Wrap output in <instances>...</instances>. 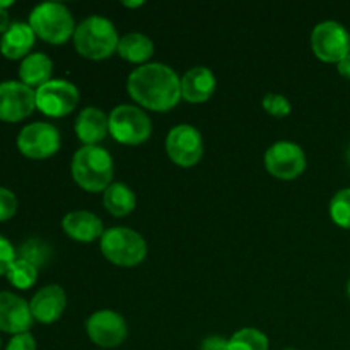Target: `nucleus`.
<instances>
[{
	"mask_svg": "<svg viewBox=\"0 0 350 350\" xmlns=\"http://www.w3.org/2000/svg\"><path fill=\"white\" fill-rule=\"evenodd\" d=\"M126 91L140 108L170 111L181 99V77L170 65L149 62L130 72Z\"/></svg>",
	"mask_w": 350,
	"mask_h": 350,
	"instance_id": "obj_1",
	"label": "nucleus"
},
{
	"mask_svg": "<svg viewBox=\"0 0 350 350\" xmlns=\"http://www.w3.org/2000/svg\"><path fill=\"white\" fill-rule=\"evenodd\" d=\"M70 171L74 181L82 190L98 193L111 185L115 166L111 154L101 146H84L72 157Z\"/></svg>",
	"mask_w": 350,
	"mask_h": 350,
	"instance_id": "obj_2",
	"label": "nucleus"
},
{
	"mask_svg": "<svg viewBox=\"0 0 350 350\" xmlns=\"http://www.w3.org/2000/svg\"><path fill=\"white\" fill-rule=\"evenodd\" d=\"M74 46L81 57L88 60H105L118 48V31L115 24L103 16H89L77 24L74 33Z\"/></svg>",
	"mask_w": 350,
	"mask_h": 350,
	"instance_id": "obj_3",
	"label": "nucleus"
},
{
	"mask_svg": "<svg viewBox=\"0 0 350 350\" xmlns=\"http://www.w3.org/2000/svg\"><path fill=\"white\" fill-rule=\"evenodd\" d=\"M34 34L50 44H64L75 33V21L67 5L60 2L38 3L29 14Z\"/></svg>",
	"mask_w": 350,
	"mask_h": 350,
	"instance_id": "obj_4",
	"label": "nucleus"
},
{
	"mask_svg": "<svg viewBox=\"0 0 350 350\" xmlns=\"http://www.w3.org/2000/svg\"><path fill=\"white\" fill-rule=\"evenodd\" d=\"M99 248L103 256L113 265L118 267H137L146 260L147 243L142 234L130 228L116 226L106 229L105 234L99 239Z\"/></svg>",
	"mask_w": 350,
	"mask_h": 350,
	"instance_id": "obj_5",
	"label": "nucleus"
},
{
	"mask_svg": "<svg viewBox=\"0 0 350 350\" xmlns=\"http://www.w3.org/2000/svg\"><path fill=\"white\" fill-rule=\"evenodd\" d=\"M109 135L123 146H140L152 133L149 115L137 105H118L109 113Z\"/></svg>",
	"mask_w": 350,
	"mask_h": 350,
	"instance_id": "obj_6",
	"label": "nucleus"
},
{
	"mask_svg": "<svg viewBox=\"0 0 350 350\" xmlns=\"http://www.w3.org/2000/svg\"><path fill=\"white\" fill-rule=\"evenodd\" d=\"M311 50L318 60L337 65L350 55V33L337 21H321L311 31Z\"/></svg>",
	"mask_w": 350,
	"mask_h": 350,
	"instance_id": "obj_7",
	"label": "nucleus"
},
{
	"mask_svg": "<svg viewBox=\"0 0 350 350\" xmlns=\"http://www.w3.org/2000/svg\"><path fill=\"white\" fill-rule=\"evenodd\" d=\"M263 163H265L267 171L273 178L282 181H293L299 178L306 170V154H304L303 147L297 146L296 142L280 140L267 149Z\"/></svg>",
	"mask_w": 350,
	"mask_h": 350,
	"instance_id": "obj_8",
	"label": "nucleus"
},
{
	"mask_svg": "<svg viewBox=\"0 0 350 350\" xmlns=\"http://www.w3.org/2000/svg\"><path fill=\"white\" fill-rule=\"evenodd\" d=\"M60 146V132L46 122L29 123L17 135V149L29 159H48L58 152Z\"/></svg>",
	"mask_w": 350,
	"mask_h": 350,
	"instance_id": "obj_9",
	"label": "nucleus"
},
{
	"mask_svg": "<svg viewBox=\"0 0 350 350\" xmlns=\"http://www.w3.org/2000/svg\"><path fill=\"white\" fill-rule=\"evenodd\" d=\"M77 85L65 79H51L36 89V108L51 118H62L74 111L79 105Z\"/></svg>",
	"mask_w": 350,
	"mask_h": 350,
	"instance_id": "obj_10",
	"label": "nucleus"
},
{
	"mask_svg": "<svg viewBox=\"0 0 350 350\" xmlns=\"http://www.w3.org/2000/svg\"><path fill=\"white\" fill-rule=\"evenodd\" d=\"M166 152L180 167H193L204 157V139L193 125L173 126L166 137Z\"/></svg>",
	"mask_w": 350,
	"mask_h": 350,
	"instance_id": "obj_11",
	"label": "nucleus"
},
{
	"mask_svg": "<svg viewBox=\"0 0 350 350\" xmlns=\"http://www.w3.org/2000/svg\"><path fill=\"white\" fill-rule=\"evenodd\" d=\"M89 340L103 349H115L125 342L129 335L125 318L113 310H99L85 321Z\"/></svg>",
	"mask_w": 350,
	"mask_h": 350,
	"instance_id": "obj_12",
	"label": "nucleus"
},
{
	"mask_svg": "<svg viewBox=\"0 0 350 350\" xmlns=\"http://www.w3.org/2000/svg\"><path fill=\"white\" fill-rule=\"evenodd\" d=\"M36 109V91L21 81L0 82V120L16 123Z\"/></svg>",
	"mask_w": 350,
	"mask_h": 350,
	"instance_id": "obj_13",
	"label": "nucleus"
},
{
	"mask_svg": "<svg viewBox=\"0 0 350 350\" xmlns=\"http://www.w3.org/2000/svg\"><path fill=\"white\" fill-rule=\"evenodd\" d=\"M33 313L29 303L14 293H0V332L17 335L26 334L33 327Z\"/></svg>",
	"mask_w": 350,
	"mask_h": 350,
	"instance_id": "obj_14",
	"label": "nucleus"
},
{
	"mask_svg": "<svg viewBox=\"0 0 350 350\" xmlns=\"http://www.w3.org/2000/svg\"><path fill=\"white\" fill-rule=\"evenodd\" d=\"M31 313L36 321L43 325L55 323L60 320L64 314L65 308H67V294L57 284H50L38 291L29 301Z\"/></svg>",
	"mask_w": 350,
	"mask_h": 350,
	"instance_id": "obj_15",
	"label": "nucleus"
},
{
	"mask_svg": "<svg viewBox=\"0 0 350 350\" xmlns=\"http://www.w3.org/2000/svg\"><path fill=\"white\" fill-rule=\"evenodd\" d=\"M217 88V79L208 67L198 65L190 68L181 77V99L193 105L208 101Z\"/></svg>",
	"mask_w": 350,
	"mask_h": 350,
	"instance_id": "obj_16",
	"label": "nucleus"
},
{
	"mask_svg": "<svg viewBox=\"0 0 350 350\" xmlns=\"http://www.w3.org/2000/svg\"><path fill=\"white\" fill-rule=\"evenodd\" d=\"M62 229L68 238L79 243H92L96 239H101V236L105 234L103 221L89 211L68 212L62 219Z\"/></svg>",
	"mask_w": 350,
	"mask_h": 350,
	"instance_id": "obj_17",
	"label": "nucleus"
},
{
	"mask_svg": "<svg viewBox=\"0 0 350 350\" xmlns=\"http://www.w3.org/2000/svg\"><path fill=\"white\" fill-rule=\"evenodd\" d=\"M74 129L84 146H98L109 133V116L96 106H88L77 115Z\"/></svg>",
	"mask_w": 350,
	"mask_h": 350,
	"instance_id": "obj_18",
	"label": "nucleus"
},
{
	"mask_svg": "<svg viewBox=\"0 0 350 350\" xmlns=\"http://www.w3.org/2000/svg\"><path fill=\"white\" fill-rule=\"evenodd\" d=\"M34 40H36V34L29 23H12L9 29L2 34L0 53L9 60L26 58L31 48L34 46Z\"/></svg>",
	"mask_w": 350,
	"mask_h": 350,
	"instance_id": "obj_19",
	"label": "nucleus"
},
{
	"mask_svg": "<svg viewBox=\"0 0 350 350\" xmlns=\"http://www.w3.org/2000/svg\"><path fill=\"white\" fill-rule=\"evenodd\" d=\"M53 74V62L48 55L36 51L29 53L26 58H23L19 65V79L23 84H26L31 89H40L46 82L51 81Z\"/></svg>",
	"mask_w": 350,
	"mask_h": 350,
	"instance_id": "obj_20",
	"label": "nucleus"
},
{
	"mask_svg": "<svg viewBox=\"0 0 350 350\" xmlns=\"http://www.w3.org/2000/svg\"><path fill=\"white\" fill-rule=\"evenodd\" d=\"M154 43L144 33H126L120 38L116 53L130 64L146 65L154 55Z\"/></svg>",
	"mask_w": 350,
	"mask_h": 350,
	"instance_id": "obj_21",
	"label": "nucleus"
},
{
	"mask_svg": "<svg viewBox=\"0 0 350 350\" xmlns=\"http://www.w3.org/2000/svg\"><path fill=\"white\" fill-rule=\"evenodd\" d=\"M103 205L115 217H125L135 208L137 197L125 183H111L103 191Z\"/></svg>",
	"mask_w": 350,
	"mask_h": 350,
	"instance_id": "obj_22",
	"label": "nucleus"
},
{
	"mask_svg": "<svg viewBox=\"0 0 350 350\" xmlns=\"http://www.w3.org/2000/svg\"><path fill=\"white\" fill-rule=\"evenodd\" d=\"M53 248L48 241L41 238H29L17 250V258L26 260L27 263L36 267L38 270L44 269L53 260Z\"/></svg>",
	"mask_w": 350,
	"mask_h": 350,
	"instance_id": "obj_23",
	"label": "nucleus"
},
{
	"mask_svg": "<svg viewBox=\"0 0 350 350\" xmlns=\"http://www.w3.org/2000/svg\"><path fill=\"white\" fill-rule=\"evenodd\" d=\"M229 350H269V337L258 328H241L229 338Z\"/></svg>",
	"mask_w": 350,
	"mask_h": 350,
	"instance_id": "obj_24",
	"label": "nucleus"
},
{
	"mask_svg": "<svg viewBox=\"0 0 350 350\" xmlns=\"http://www.w3.org/2000/svg\"><path fill=\"white\" fill-rule=\"evenodd\" d=\"M5 277L14 287H17V289L21 291H26L36 284L38 269L34 265H31V263H27L26 260L17 258L16 262L10 265V269L7 270Z\"/></svg>",
	"mask_w": 350,
	"mask_h": 350,
	"instance_id": "obj_25",
	"label": "nucleus"
},
{
	"mask_svg": "<svg viewBox=\"0 0 350 350\" xmlns=\"http://www.w3.org/2000/svg\"><path fill=\"white\" fill-rule=\"evenodd\" d=\"M330 217L338 228L350 229V187L334 195L330 200Z\"/></svg>",
	"mask_w": 350,
	"mask_h": 350,
	"instance_id": "obj_26",
	"label": "nucleus"
},
{
	"mask_svg": "<svg viewBox=\"0 0 350 350\" xmlns=\"http://www.w3.org/2000/svg\"><path fill=\"white\" fill-rule=\"evenodd\" d=\"M262 106L269 115L275 116V118H284V116L289 115L291 109H293L289 99H287L286 96L279 94V92H269V94L263 96Z\"/></svg>",
	"mask_w": 350,
	"mask_h": 350,
	"instance_id": "obj_27",
	"label": "nucleus"
},
{
	"mask_svg": "<svg viewBox=\"0 0 350 350\" xmlns=\"http://www.w3.org/2000/svg\"><path fill=\"white\" fill-rule=\"evenodd\" d=\"M17 212V197L9 188L0 187V222L12 219Z\"/></svg>",
	"mask_w": 350,
	"mask_h": 350,
	"instance_id": "obj_28",
	"label": "nucleus"
},
{
	"mask_svg": "<svg viewBox=\"0 0 350 350\" xmlns=\"http://www.w3.org/2000/svg\"><path fill=\"white\" fill-rule=\"evenodd\" d=\"M17 260V250L14 248L12 243L0 234V275H5L7 270L10 269L14 262Z\"/></svg>",
	"mask_w": 350,
	"mask_h": 350,
	"instance_id": "obj_29",
	"label": "nucleus"
},
{
	"mask_svg": "<svg viewBox=\"0 0 350 350\" xmlns=\"http://www.w3.org/2000/svg\"><path fill=\"white\" fill-rule=\"evenodd\" d=\"M5 350H36V340H34V337L29 332L12 335Z\"/></svg>",
	"mask_w": 350,
	"mask_h": 350,
	"instance_id": "obj_30",
	"label": "nucleus"
},
{
	"mask_svg": "<svg viewBox=\"0 0 350 350\" xmlns=\"http://www.w3.org/2000/svg\"><path fill=\"white\" fill-rule=\"evenodd\" d=\"M200 350H229V340L221 335H212L202 342Z\"/></svg>",
	"mask_w": 350,
	"mask_h": 350,
	"instance_id": "obj_31",
	"label": "nucleus"
},
{
	"mask_svg": "<svg viewBox=\"0 0 350 350\" xmlns=\"http://www.w3.org/2000/svg\"><path fill=\"white\" fill-rule=\"evenodd\" d=\"M337 70H338V74L342 75V77L349 79V81H350V55H347V57L342 58V60L338 62Z\"/></svg>",
	"mask_w": 350,
	"mask_h": 350,
	"instance_id": "obj_32",
	"label": "nucleus"
},
{
	"mask_svg": "<svg viewBox=\"0 0 350 350\" xmlns=\"http://www.w3.org/2000/svg\"><path fill=\"white\" fill-rule=\"evenodd\" d=\"M10 24H12V23H10L9 12H7V10L0 9V34L5 33V31L10 27Z\"/></svg>",
	"mask_w": 350,
	"mask_h": 350,
	"instance_id": "obj_33",
	"label": "nucleus"
},
{
	"mask_svg": "<svg viewBox=\"0 0 350 350\" xmlns=\"http://www.w3.org/2000/svg\"><path fill=\"white\" fill-rule=\"evenodd\" d=\"M12 5H14V0H0V9L2 10H7Z\"/></svg>",
	"mask_w": 350,
	"mask_h": 350,
	"instance_id": "obj_34",
	"label": "nucleus"
},
{
	"mask_svg": "<svg viewBox=\"0 0 350 350\" xmlns=\"http://www.w3.org/2000/svg\"><path fill=\"white\" fill-rule=\"evenodd\" d=\"M123 5H125V7H132V9H137V7L144 5V2H142V0H139V2H123Z\"/></svg>",
	"mask_w": 350,
	"mask_h": 350,
	"instance_id": "obj_35",
	"label": "nucleus"
},
{
	"mask_svg": "<svg viewBox=\"0 0 350 350\" xmlns=\"http://www.w3.org/2000/svg\"><path fill=\"white\" fill-rule=\"evenodd\" d=\"M347 294H349V297H350V277H349V282H347Z\"/></svg>",
	"mask_w": 350,
	"mask_h": 350,
	"instance_id": "obj_36",
	"label": "nucleus"
},
{
	"mask_svg": "<svg viewBox=\"0 0 350 350\" xmlns=\"http://www.w3.org/2000/svg\"><path fill=\"white\" fill-rule=\"evenodd\" d=\"M0 349H2V338H0Z\"/></svg>",
	"mask_w": 350,
	"mask_h": 350,
	"instance_id": "obj_37",
	"label": "nucleus"
},
{
	"mask_svg": "<svg viewBox=\"0 0 350 350\" xmlns=\"http://www.w3.org/2000/svg\"><path fill=\"white\" fill-rule=\"evenodd\" d=\"M282 350H296V349H282Z\"/></svg>",
	"mask_w": 350,
	"mask_h": 350,
	"instance_id": "obj_38",
	"label": "nucleus"
},
{
	"mask_svg": "<svg viewBox=\"0 0 350 350\" xmlns=\"http://www.w3.org/2000/svg\"><path fill=\"white\" fill-rule=\"evenodd\" d=\"M349 161H350V149H349Z\"/></svg>",
	"mask_w": 350,
	"mask_h": 350,
	"instance_id": "obj_39",
	"label": "nucleus"
}]
</instances>
